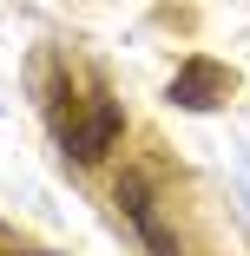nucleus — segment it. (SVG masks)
Returning <instances> with one entry per match:
<instances>
[{
    "mask_svg": "<svg viewBox=\"0 0 250 256\" xmlns=\"http://www.w3.org/2000/svg\"><path fill=\"white\" fill-rule=\"evenodd\" d=\"M53 132H60V151H66L73 164H99V158L125 138V106H119L99 79H92L79 98H73V86H60V98H53Z\"/></svg>",
    "mask_w": 250,
    "mask_h": 256,
    "instance_id": "f257e3e1",
    "label": "nucleus"
},
{
    "mask_svg": "<svg viewBox=\"0 0 250 256\" xmlns=\"http://www.w3.org/2000/svg\"><path fill=\"white\" fill-rule=\"evenodd\" d=\"M112 204H119V217H125V230L138 236L145 256H184V236L165 217V197H158V184L145 178V171H125L112 184Z\"/></svg>",
    "mask_w": 250,
    "mask_h": 256,
    "instance_id": "f03ea898",
    "label": "nucleus"
},
{
    "mask_svg": "<svg viewBox=\"0 0 250 256\" xmlns=\"http://www.w3.org/2000/svg\"><path fill=\"white\" fill-rule=\"evenodd\" d=\"M230 66H217V60H184L178 66V79H171V106H184V112H211V106H224L230 98Z\"/></svg>",
    "mask_w": 250,
    "mask_h": 256,
    "instance_id": "7ed1b4c3",
    "label": "nucleus"
}]
</instances>
